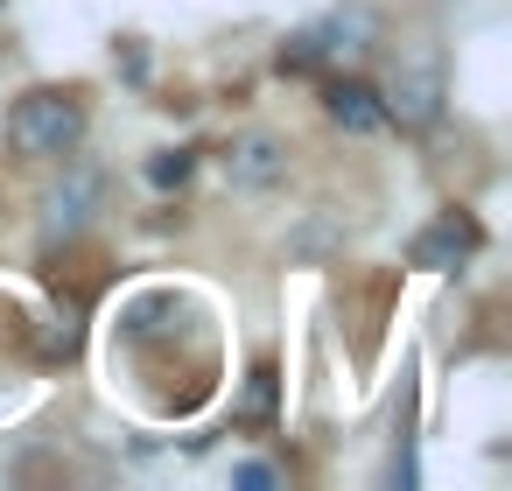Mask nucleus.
<instances>
[{
  "mask_svg": "<svg viewBox=\"0 0 512 491\" xmlns=\"http://www.w3.org/2000/svg\"><path fill=\"white\" fill-rule=\"evenodd\" d=\"M85 141V99L78 92H29L8 113V155L22 162H57Z\"/></svg>",
  "mask_w": 512,
  "mask_h": 491,
  "instance_id": "1",
  "label": "nucleus"
},
{
  "mask_svg": "<svg viewBox=\"0 0 512 491\" xmlns=\"http://www.w3.org/2000/svg\"><path fill=\"white\" fill-rule=\"evenodd\" d=\"M379 106H386V120H400V127H435V113H442V64H435V57L400 64V71L386 78Z\"/></svg>",
  "mask_w": 512,
  "mask_h": 491,
  "instance_id": "2",
  "label": "nucleus"
},
{
  "mask_svg": "<svg viewBox=\"0 0 512 491\" xmlns=\"http://www.w3.org/2000/svg\"><path fill=\"white\" fill-rule=\"evenodd\" d=\"M477 239H484V232H477V218L442 211V218H435V225L407 246V260H414V267H428V274H442V267H456L463 253H477Z\"/></svg>",
  "mask_w": 512,
  "mask_h": 491,
  "instance_id": "3",
  "label": "nucleus"
},
{
  "mask_svg": "<svg viewBox=\"0 0 512 491\" xmlns=\"http://www.w3.org/2000/svg\"><path fill=\"white\" fill-rule=\"evenodd\" d=\"M323 113H330L344 134H379V127H386V106H379V92H372V85H358V78H330V92H323Z\"/></svg>",
  "mask_w": 512,
  "mask_h": 491,
  "instance_id": "4",
  "label": "nucleus"
},
{
  "mask_svg": "<svg viewBox=\"0 0 512 491\" xmlns=\"http://www.w3.org/2000/svg\"><path fill=\"white\" fill-rule=\"evenodd\" d=\"M225 162H232V183H246V190H267V183L288 176V155H281V141H267V134H246Z\"/></svg>",
  "mask_w": 512,
  "mask_h": 491,
  "instance_id": "5",
  "label": "nucleus"
},
{
  "mask_svg": "<svg viewBox=\"0 0 512 491\" xmlns=\"http://www.w3.org/2000/svg\"><path fill=\"white\" fill-rule=\"evenodd\" d=\"M92 197H99V176H92V169H71V183H57V190L43 197V211H50V218H43L50 239H57V232H78V225L92 218Z\"/></svg>",
  "mask_w": 512,
  "mask_h": 491,
  "instance_id": "6",
  "label": "nucleus"
},
{
  "mask_svg": "<svg viewBox=\"0 0 512 491\" xmlns=\"http://www.w3.org/2000/svg\"><path fill=\"white\" fill-rule=\"evenodd\" d=\"M239 421H246V428H267V421H274V365H253V372H246Z\"/></svg>",
  "mask_w": 512,
  "mask_h": 491,
  "instance_id": "7",
  "label": "nucleus"
},
{
  "mask_svg": "<svg viewBox=\"0 0 512 491\" xmlns=\"http://www.w3.org/2000/svg\"><path fill=\"white\" fill-rule=\"evenodd\" d=\"M190 169H197V155H190V148H169V155L148 162V183H155V190H176V183H190Z\"/></svg>",
  "mask_w": 512,
  "mask_h": 491,
  "instance_id": "8",
  "label": "nucleus"
},
{
  "mask_svg": "<svg viewBox=\"0 0 512 491\" xmlns=\"http://www.w3.org/2000/svg\"><path fill=\"white\" fill-rule=\"evenodd\" d=\"M232 484H246V491H267V484H274V470H267V463H239V470H232Z\"/></svg>",
  "mask_w": 512,
  "mask_h": 491,
  "instance_id": "9",
  "label": "nucleus"
},
{
  "mask_svg": "<svg viewBox=\"0 0 512 491\" xmlns=\"http://www.w3.org/2000/svg\"><path fill=\"white\" fill-rule=\"evenodd\" d=\"M0 8H8V0H0Z\"/></svg>",
  "mask_w": 512,
  "mask_h": 491,
  "instance_id": "10",
  "label": "nucleus"
}]
</instances>
